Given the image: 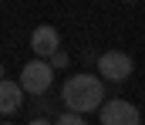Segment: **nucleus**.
I'll list each match as a JSON object with an SVG mask.
<instances>
[{
	"instance_id": "obj_1",
	"label": "nucleus",
	"mask_w": 145,
	"mask_h": 125,
	"mask_svg": "<svg viewBox=\"0 0 145 125\" xmlns=\"http://www.w3.org/2000/svg\"><path fill=\"white\" fill-rule=\"evenodd\" d=\"M61 98H64V105L78 112V115H84V112H101V101H105V84L98 81L95 75H74L64 81L61 88Z\"/></svg>"
},
{
	"instance_id": "obj_2",
	"label": "nucleus",
	"mask_w": 145,
	"mask_h": 125,
	"mask_svg": "<svg viewBox=\"0 0 145 125\" xmlns=\"http://www.w3.org/2000/svg\"><path fill=\"white\" fill-rule=\"evenodd\" d=\"M51 81H54V68L47 64V61H27L24 64V71H20V88L27 91V95H47V88H51Z\"/></svg>"
},
{
	"instance_id": "obj_3",
	"label": "nucleus",
	"mask_w": 145,
	"mask_h": 125,
	"mask_svg": "<svg viewBox=\"0 0 145 125\" xmlns=\"http://www.w3.org/2000/svg\"><path fill=\"white\" fill-rule=\"evenodd\" d=\"M138 122H142L138 108L125 98H111L101 105V125H138Z\"/></svg>"
},
{
	"instance_id": "obj_4",
	"label": "nucleus",
	"mask_w": 145,
	"mask_h": 125,
	"mask_svg": "<svg viewBox=\"0 0 145 125\" xmlns=\"http://www.w3.org/2000/svg\"><path fill=\"white\" fill-rule=\"evenodd\" d=\"M132 58L125 54V51H105L101 58H98V71H101V78L105 81H125L128 75H132Z\"/></svg>"
},
{
	"instance_id": "obj_5",
	"label": "nucleus",
	"mask_w": 145,
	"mask_h": 125,
	"mask_svg": "<svg viewBox=\"0 0 145 125\" xmlns=\"http://www.w3.org/2000/svg\"><path fill=\"white\" fill-rule=\"evenodd\" d=\"M31 47H34V54H40V61L54 58L57 47H61V34H57V27H51V24L34 27V34H31Z\"/></svg>"
},
{
	"instance_id": "obj_6",
	"label": "nucleus",
	"mask_w": 145,
	"mask_h": 125,
	"mask_svg": "<svg viewBox=\"0 0 145 125\" xmlns=\"http://www.w3.org/2000/svg\"><path fill=\"white\" fill-rule=\"evenodd\" d=\"M20 101H24V88L10 78H3L0 81V112L14 115V112H20Z\"/></svg>"
},
{
	"instance_id": "obj_7",
	"label": "nucleus",
	"mask_w": 145,
	"mask_h": 125,
	"mask_svg": "<svg viewBox=\"0 0 145 125\" xmlns=\"http://www.w3.org/2000/svg\"><path fill=\"white\" fill-rule=\"evenodd\" d=\"M54 125H88V122H84V115H78V112H64Z\"/></svg>"
},
{
	"instance_id": "obj_8",
	"label": "nucleus",
	"mask_w": 145,
	"mask_h": 125,
	"mask_svg": "<svg viewBox=\"0 0 145 125\" xmlns=\"http://www.w3.org/2000/svg\"><path fill=\"white\" fill-rule=\"evenodd\" d=\"M64 64H68L64 54H54V58H51V68H64Z\"/></svg>"
},
{
	"instance_id": "obj_9",
	"label": "nucleus",
	"mask_w": 145,
	"mask_h": 125,
	"mask_svg": "<svg viewBox=\"0 0 145 125\" xmlns=\"http://www.w3.org/2000/svg\"><path fill=\"white\" fill-rule=\"evenodd\" d=\"M31 125H51V122H47V118H34Z\"/></svg>"
},
{
	"instance_id": "obj_10",
	"label": "nucleus",
	"mask_w": 145,
	"mask_h": 125,
	"mask_svg": "<svg viewBox=\"0 0 145 125\" xmlns=\"http://www.w3.org/2000/svg\"><path fill=\"white\" fill-rule=\"evenodd\" d=\"M3 125H10V122H3Z\"/></svg>"
}]
</instances>
